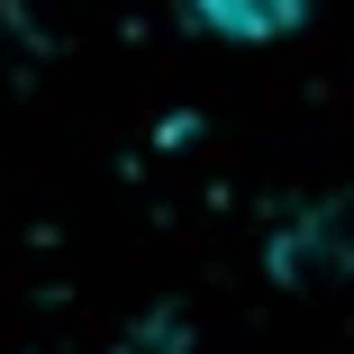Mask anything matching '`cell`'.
Segmentation results:
<instances>
[{
  "instance_id": "obj_2",
  "label": "cell",
  "mask_w": 354,
  "mask_h": 354,
  "mask_svg": "<svg viewBox=\"0 0 354 354\" xmlns=\"http://www.w3.org/2000/svg\"><path fill=\"white\" fill-rule=\"evenodd\" d=\"M200 28H218L236 46H272V37H300L309 28V0H191Z\"/></svg>"
},
{
  "instance_id": "obj_3",
  "label": "cell",
  "mask_w": 354,
  "mask_h": 354,
  "mask_svg": "<svg viewBox=\"0 0 354 354\" xmlns=\"http://www.w3.org/2000/svg\"><path fill=\"white\" fill-rule=\"evenodd\" d=\"M10 19H19L37 46H64V37L91 19V0H10Z\"/></svg>"
},
{
  "instance_id": "obj_1",
  "label": "cell",
  "mask_w": 354,
  "mask_h": 354,
  "mask_svg": "<svg viewBox=\"0 0 354 354\" xmlns=\"http://www.w3.org/2000/svg\"><path fill=\"white\" fill-rule=\"evenodd\" d=\"M281 254H291V272H336V281H354V191H327L318 209H300V227L281 236Z\"/></svg>"
}]
</instances>
